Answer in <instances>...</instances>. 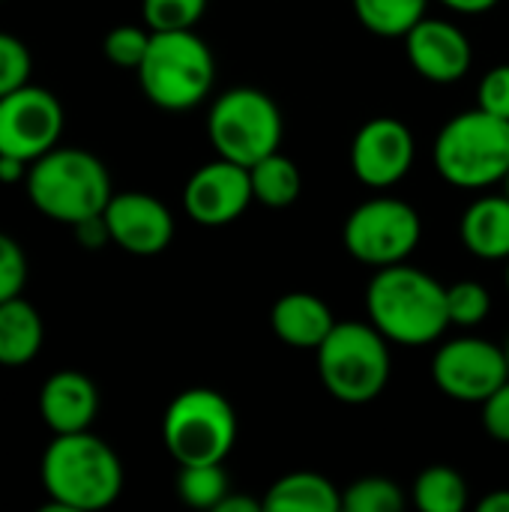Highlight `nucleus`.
Here are the masks:
<instances>
[{
  "label": "nucleus",
  "mask_w": 509,
  "mask_h": 512,
  "mask_svg": "<svg viewBox=\"0 0 509 512\" xmlns=\"http://www.w3.org/2000/svg\"><path fill=\"white\" fill-rule=\"evenodd\" d=\"M48 510L96 512L111 507L123 492V465L117 453L90 429L54 435L39 465Z\"/></svg>",
  "instance_id": "1"
},
{
  "label": "nucleus",
  "mask_w": 509,
  "mask_h": 512,
  "mask_svg": "<svg viewBox=\"0 0 509 512\" xmlns=\"http://www.w3.org/2000/svg\"><path fill=\"white\" fill-rule=\"evenodd\" d=\"M369 321L396 345H432L450 327L447 288L420 267H381L366 288Z\"/></svg>",
  "instance_id": "2"
},
{
  "label": "nucleus",
  "mask_w": 509,
  "mask_h": 512,
  "mask_svg": "<svg viewBox=\"0 0 509 512\" xmlns=\"http://www.w3.org/2000/svg\"><path fill=\"white\" fill-rule=\"evenodd\" d=\"M24 189L30 204L42 216L66 225L99 216L114 195L111 174L99 156L81 147L60 144L30 162Z\"/></svg>",
  "instance_id": "3"
},
{
  "label": "nucleus",
  "mask_w": 509,
  "mask_h": 512,
  "mask_svg": "<svg viewBox=\"0 0 509 512\" xmlns=\"http://www.w3.org/2000/svg\"><path fill=\"white\" fill-rule=\"evenodd\" d=\"M144 96L162 111L201 105L216 81V57L195 30H153L150 48L135 69Z\"/></svg>",
  "instance_id": "4"
},
{
  "label": "nucleus",
  "mask_w": 509,
  "mask_h": 512,
  "mask_svg": "<svg viewBox=\"0 0 509 512\" xmlns=\"http://www.w3.org/2000/svg\"><path fill=\"white\" fill-rule=\"evenodd\" d=\"M315 354L324 390L345 405L378 399L390 381V345L372 321H336Z\"/></svg>",
  "instance_id": "5"
},
{
  "label": "nucleus",
  "mask_w": 509,
  "mask_h": 512,
  "mask_svg": "<svg viewBox=\"0 0 509 512\" xmlns=\"http://www.w3.org/2000/svg\"><path fill=\"white\" fill-rule=\"evenodd\" d=\"M435 168L456 189H486L509 174V120L483 108L456 114L435 138Z\"/></svg>",
  "instance_id": "6"
},
{
  "label": "nucleus",
  "mask_w": 509,
  "mask_h": 512,
  "mask_svg": "<svg viewBox=\"0 0 509 512\" xmlns=\"http://www.w3.org/2000/svg\"><path fill=\"white\" fill-rule=\"evenodd\" d=\"M162 441L180 468L225 462L237 441V414L219 390H183L162 417Z\"/></svg>",
  "instance_id": "7"
},
{
  "label": "nucleus",
  "mask_w": 509,
  "mask_h": 512,
  "mask_svg": "<svg viewBox=\"0 0 509 512\" xmlns=\"http://www.w3.org/2000/svg\"><path fill=\"white\" fill-rule=\"evenodd\" d=\"M282 111L279 105L255 87L225 90L207 114V135L222 159L255 165L282 144Z\"/></svg>",
  "instance_id": "8"
},
{
  "label": "nucleus",
  "mask_w": 509,
  "mask_h": 512,
  "mask_svg": "<svg viewBox=\"0 0 509 512\" xmlns=\"http://www.w3.org/2000/svg\"><path fill=\"white\" fill-rule=\"evenodd\" d=\"M420 237V213L408 201L390 195L360 204L342 228L348 255L375 270L408 261V255L420 246Z\"/></svg>",
  "instance_id": "9"
},
{
  "label": "nucleus",
  "mask_w": 509,
  "mask_h": 512,
  "mask_svg": "<svg viewBox=\"0 0 509 512\" xmlns=\"http://www.w3.org/2000/svg\"><path fill=\"white\" fill-rule=\"evenodd\" d=\"M432 378L444 396L465 405H483L509 378L507 351L477 336L450 339L432 360Z\"/></svg>",
  "instance_id": "10"
},
{
  "label": "nucleus",
  "mask_w": 509,
  "mask_h": 512,
  "mask_svg": "<svg viewBox=\"0 0 509 512\" xmlns=\"http://www.w3.org/2000/svg\"><path fill=\"white\" fill-rule=\"evenodd\" d=\"M60 99L36 84H24L0 99V153L36 162L60 144L63 135Z\"/></svg>",
  "instance_id": "11"
},
{
  "label": "nucleus",
  "mask_w": 509,
  "mask_h": 512,
  "mask_svg": "<svg viewBox=\"0 0 509 512\" xmlns=\"http://www.w3.org/2000/svg\"><path fill=\"white\" fill-rule=\"evenodd\" d=\"M252 201L255 195L249 168L222 156L216 162L201 165L183 186V207L189 219L204 228L231 225L249 210Z\"/></svg>",
  "instance_id": "12"
},
{
  "label": "nucleus",
  "mask_w": 509,
  "mask_h": 512,
  "mask_svg": "<svg viewBox=\"0 0 509 512\" xmlns=\"http://www.w3.org/2000/svg\"><path fill=\"white\" fill-rule=\"evenodd\" d=\"M417 156L411 129L396 117L363 123L351 141V171L369 189H390L408 177Z\"/></svg>",
  "instance_id": "13"
},
{
  "label": "nucleus",
  "mask_w": 509,
  "mask_h": 512,
  "mask_svg": "<svg viewBox=\"0 0 509 512\" xmlns=\"http://www.w3.org/2000/svg\"><path fill=\"white\" fill-rule=\"evenodd\" d=\"M102 216L108 222L111 243L129 255L150 258L165 252L174 240L171 210L147 192H114Z\"/></svg>",
  "instance_id": "14"
},
{
  "label": "nucleus",
  "mask_w": 509,
  "mask_h": 512,
  "mask_svg": "<svg viewBox=\"0 0 509 512\" xmlns=\"http://www.w3.org/2000/svg\"><path fill=\"white\" fill-rule=\"evenodd\" d=\"M408 63L432 84H453L468 75L474 48L462 27L444 18H423L405 33Z\"/></svg>",
  "instance_id": "15"
},
{
  "label": "nucleus",
  "mask_w": 509,
  "mask_h": 512,
  "mask_svg": "<svg viewBox=\"0 0 509 512\" xmlns=\"http://www.w3.org/2000/svg\"><path fill=\"white\" fill-rule=\"evenodd\" d=\"M99 411L96 384L75 369L54 372L39 390V417L54 435L87 432Z\"/></svg>",
  "instance_id": "16"
},
{
  "label": "nucleus",
  "mask_w": 509,
  "mask_h": 512,
  "mask_svg": "<svg viewBox=\"0 0 509 512\" xmlns=\"http://www.w3.org/2000/svg\"><path fill=\"white\" fill-rule=\"evenodd\" d=\"M270 324H273V333L279 336V342H285L288 348L318 351L321 342L336 327V318L318 294L291 291L276 300V306L270 312Z\"/></svg>",
  "instance_id": "17"
},
{
  "label": "nucleus",
  "mask_w": 509,
  "mask_h": 512,
  "mask_svg": "<svg viewBox=\"0 0 509 512\" xmlns=\"http://www.w3.org/2000/svg\"><path fill=\"white\" fill-rule=\"evenodd\" d=\"M459 234L474 258L509 261V195H486L474 201L462 216Z\"/></svg>",
  "instance_id": "18"
},
{
  "label": "nucleus",
  "mask_w": 509,
  "mask_h": 512,
  "mask_svg": "<svg viewBox=\"0 0 509 512\" xmlns=\"http://www.w3.org/2000/svg\"><path fill=\"white\" fill-rule=\"evenodd\" d=\"M42 339L45 324L33 303L21 294L0 303V366H27L42 351Z\"/></svg>",
  "instance_id": "19"
},
{
  "label": "nucleus",
  "mask_w": 509,
  "mask_h": 512,
  "mask_svg": "<svg viewBox=\"0 0 509 512\" xmlns=\"http://www.w3.org/2000/svg\"><path fill=\"white\" fill-rule=\"evenodd\" d=\"M261 504L264 510L276 512H336L342 510V495L327 477L315 471H297L276 480Z\"/></svg>",
  "instance_id": "20"
},
{
  "label": "nucleus",
  "mask_w": 509,
  "mask_h": 512,
  "mask_svg": "<svg viewBox=\"0 0 509 512\" xmlns=\"http://www.w3.org/2000/svg\"><path fill=\"white\" fill-rule=\"evenodd\" d=\"M249 177H252V195L258 204L270 207V210H285L300 198L303 189V177L300 168L282 156L279 150L258 159L255 165H249Z\"/></svg>",
  "instance_id": "21"
},
{
  "label": "nucleus",
  "mask_w": 509,
  "mask_h": 512,
  "mask_svg": "<svg viewBox=\"0 0 509 512\" xmlns=\"http://www.w3.org/2000/svg\"><path fill=\"white\" fill-rule=\"evenodd\" d=\"M360 24L384 39H405V33L426 18L429 0H351Z\"/></svg>",
  "instance_id": "22"
},
{
  "label": "nucleus",
  "mask_w": 509,
  "mask_h": 512,
  "mask_svg": "<svg viewBox=\"0 0 509 512\" xmlns=\"http://www.w3.org/2000/svg\"><path fill=\"white\" fill-rule=\"evenodd\" d=\"M414 504L423 512H462L468 507V483L459 471L432 465L414 483Z\"/></svg>",
  "instance_id": "23"
},
{
  "label": "nucleus",
  "mask_w": 509,
  "mask_h": 512,
  "mask_svg": "<svg viewBox=\"0 0 509 512\" xmlns=\"http://www.w3.org/2000/svg\"><path fill=\"white\" fill-rule=\"evenodd\" d=\"M177 492L183 504L195 510H216L219 501L231 492L228 474L222 471V462L216 465H183L177 477Z\"/></svg>",
  "instance_id": "24"
},
{
  "label": "nucleus",
  "mask_w": 509,
  "mask_h": 512,
  "mask_svg": "<svg viewBox=\"0 0 509 512\" xmlns=\"http://www.w3.org/2000/svg\"><path fill=\"white\" fill-rule=\"evenodd\" d=\"M402 507L405 492L387 477H363L342 492V510L348 512H399Z\"/></svg>",
  "instance_id": "25"
},
{
  "label": "nucleus",
  "mask_w": 509,
  "mask_h": 512,
  "mask_svg": "<svg viewBox=\"0 0 509 512\" xmlns=\"http://www.w3.org/2000/svg\"><path fill=\"white\" fill-rule=\"evenodd\" d=\"M492 312V294L480 282H456L447 288V315L450 327H480Z\"/></svg>",
  "instance_id": "26"
},
{
  "label": "nucleus",
  "mask_w": 509,
  "mask_h": 512,
  "mask_svg": "<svg viewBox=\"0 0 509 512\" xmlns=\"http://www.w3.org/2000/svg\"><path fill=\"white\" fill-rule=\"evenodd\" d=\"M207 0H141V15L150 30H195Z\"/></svg>",
  "instance_id": "27"
},
{
  "label": "nucleus",
  "mask_w": 509,
  "mask_h": 512,
  "mask_svg": "<svg viewBox=\"0 0 509 512\" xmlns=\"http://www.w3.org/2000/svg\"><path fill=\"white\" fill-rule=\"evenodd\" d=\"M153 30L150 27H138V24H117L105 33L102 51L108 57V63L120 66V69H138L147 48H150Z\"/></svg>",
  "instance_id": "28"
},
{
  "label": "nucleus",
  "mask_w": 509,
  "mask_h": 512,
  "mask_svg": "<svg viewBox=\"0 0 509 512\" xmlns=\"http://www.w3.org/2000/svg\"><path fill=\"white\" fill-rule=\"evenodd\" d=\"M30 75H33V57L27 45L15 33L0 30V99L30 84Z\"/></svg>",
  "instance_id": "29"
},
{
  "label": "nucleus",
  "mask_w": 509,
  "mask_h": 512,
  "mask_svg": "<svg viewBox=\"0 0 509 512\" xmlns=\"http://www.w3.org/2000/svg\"><path fill=\"white\" fill-rule=\"evenodd\" d=\"M27 282V258L18 240L0 231V303L18 297Z\"/></svg>",
  "instance_id": "30"
},
{
  "label": "nucleus",
  "mask_w": 509,
  "mask_h": 512,
  "mask_svg": "<svg viewBox=\"0 0 509 512\" xmlns=\"http://www.w3.org/2000/svg\"><path fill=\"white\" fill-rule=\"evenodd\" d=\"M477 108L509 120V63L489 69L477 87Z\"/></svg>",
  "instance_id": "31"
},
{
  "label": "nucleus",
  "mask_w": 509,
  "mask_h": 512,
  "mask_svg": "<svg viewBox=\"0 0 509 512\" xmlns=\"http://www.w3.org/2000/svg\"><path fill=\"white\" fill-rule=\"evenodd\" d=\"M483 429L498 444H509V378L483 402Z\"/></svg>",
  "instance_id": "32"
},
{
  "label": "nucleus",
  "mask_w": 509,
  "mask_h": 512,
  "mask_svg": "<svg viewBox=\"0 0 509 512\" xmlns=\"http://www.w3.org/2000/svg\"><path fill=\"white\" fill-rule=\"evenodd\" d=\"M72 231H75L78 246H84V249H90V252H96V249H102L105 243H111V231H108V222H105V216H102V213H99V216H90V219L75 222V225H72Z\"/></svg>",
  "instance_id": "33"
},
{
  "label": "nucleus",
  "mask_w": 509,
  "mask_h": 512,
  "mask_svg": "<svg viewBox=\"0 0 509 512\" xmlns=\"http://www.w3.org/2000/svg\"><path fill=\"white\" fill-rule=\"evenodd\" d=\"M27 171H30V162L0 153V183H21L27 180Z\"/></svg>",
  "instance_id": "34"
},
{
  "label": "nucleus",
  "mask_w": 509,
  "mask_h": 512,
  "mask_svg": "<svg viewBox=\"0 0 509 512\" xmlns=\"http://www.w3.org/2000/svg\"><path fill=\"white\" fill-rule=\"evenodd\" d=\"M447 9L459 12V15H483L489 9H495L501 0H441Z\"/></svg>",
  "instance_id": "35"
},
{
  "label": "nucleus",
  "mask_w": 509,
  "mask_h": 512,
  "mask_svg": "<svg viewBox=\"0 0 509 512\" xmlns=\"http://www.w3.org/2000/svg\"><path fill=\"white\" fill-rule=\"evenodd\" d=\"M261 507H264V504H258V501H252V498H246V495L228 492L213 512H258Z\"/></svg>",
  "instance_id": "36"
},
{
  "label": "nucleus",
  "mask_w": 509,
  "mask_h": 512,
  "mask_svg": "<svg viewBox=\"0 0 509 512\" xmlns=\"http://www.w3.org/2000/svg\"><path fill=\"white\" fill-rule=\"evenodd\" d=\"M477 512H509V489H495L489 492L480 504Z\"/></svg>",
  "instance_id": "37"
},
{
  "label": "nucleus",
  "mask_w": 509,
  "mask_h": 512,
  "mask_svg": "<svg viewBox=\"0 0 509 512\" xmlns=\"http://www.w3.org/2000/svg\"><path fill=\"white\" fill-rule=\"evenodd\" d=\"M504 351H507V366H509V342H507V345H504Z\"/></svg>",
  "instance_id": "38"
},
{
  "label": "nucleus",
  "mask_w": 509,
  "mask_h": 512,
  "mask_svg": "<svg viewBox=\"0 0 509 512\" xmlns=\"http://www.w3.org/2000/svg\"><path fill=\"white\" fill-rule=\"evenodd\" d=\"M507 291H509V261H507Z\"/></svg>",
  "instance_id": "39"
},
{
  "label": "nucleus",
  "mask_w": 509,
  "mask_h": 512,
  "mask_svg": "<svg viewBox=\"0 0 509 512\" xmlns=\"http://www.w3.org/2000/svg\"><path fill=\"white\" fill-rule=\"evenodd\" d=\"M504 183H507V195H509V174H507V180H504Z\"/></svg>",
  "instance_id": "40"
}]
</instances>
